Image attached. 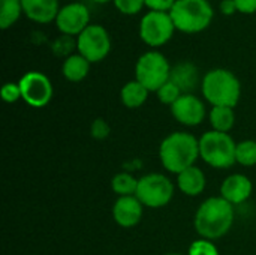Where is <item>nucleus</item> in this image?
Masks as SVG:
<instances>
[{
	"label": "nucleus",
	"instance_id": "11",
	"mask_svg": "<svg viewBox=\"0 0 256 255\" xmlns=\"http://www.w3.org/2000/svg\"><path fill=\"white\" fill-rule=\"evenodd\" d=\"M171 114L178 123L194 128L204 122L207 111L204 102L198 96L192 93H183L171 105Z\"/></svg>",
	"mask_w": 256,
	"mask_h": 255
},
{
	"label": "nucleus",
	"instance_id": "24",
	"mask_svg": "<svg viewBox=\"0 0 256 255\" xmlns=\"http://www.w3.org/2000/svg\"><path fill=\"white\" fill-rule=\"evenodd\" d=\"M156 95H158V98H159V101H160L162 104L171 107L183 93H182V90L170 80L168 83H165V84L156 92Z\"/></svg>",
	"mask_w": 256,
	"mask_h": 255
},
{
	"label": "nucleus",
	"instance_id": "22",
	"mask_svg": "<svg viewBox=\"0 0 256 255\" xmlns=\"http://www.w3.org/2000/svg\"><path fill=\"white\" fill-rule=\"evenodd\" d=\"M21 12V0H0V27L8 29L12 24H15Z\"/></svg>",
	"mask_w": 256,
	"mask_h": 255
},
{
	"label": "nucleus",
	"instance_id": "28",
	"mask_svg": "<svg viewBox=\"0 0 256 255\" xmlns=\"http://www.w3.org/2000/svg\"><path fill=\"white\" fill-rule=\"evenodd\" d=\"M90 134L96 140H104V138H106L110 135V126H108V123L104 119H96L92 123Z\"/></svg>",
	"mask_w": 256,
	"mask_h": 255
},
{
	"label": "nucleus",
	"instance_id": "1",
	"mask_svg": "<svg viewBox=\"0 0 256 255\" xmlns=\"http://www.w3.org/2000/svg\"><path fill=\"white\" fill-rule=\"evenodd\" d=\"M236 219L231 203L219 197H210L201 203L195 213L194 225L196 233L207 240H218L228 234Z\"/></svg>",
	"mask_w": 256,
	"mask_h": 255
},
{
	"label": "nucleus",
	"instance_id": "15",
	"mask_svg": "<svg viewBox=\"0 0 256 255\" xmlns=\"http://www.w3.org/2000/svg\"><path fill=\"white\" fill-rule=\"evenodd\" d=\"M21 5L28 20L40 24L56 21L60 11L58 0H21Z\"/></svg>",
	"mask_w": 256,
	"mask_h": 255
},
{
	"label": "nucleus",
	"instance_id": "21",
	"mask_svg": "<svg viewBox=\"0 0 256 255\" xmlns=\"http://www.w3.org/2000/svg\"><path fill=\"white\" fill-rule=\"evenodd\" d=\"M138 188V179L134 177L130 173H117L111 180V189L117 197H128L135 195Z\"/></svg>",
	"mask_w": 256,
	"mask_h": 255
},
{
	"label": "nucleus",
	"instance_id": "25",
	"mask_svg": "<svg viewBox=\"0 0 256 255\" xmlns=\"http://www.w3.org/2000/svg\"><path fill=\"white\" fill-rule=\"evenodd\" d=\"M188 255H219V249L213 243V240H207L201 237L190 243Z\"/></svg>",
	"mask_w": 256,
	"mask_h": 255
},
{
	"label": "nucleus",
	"instance_id": "16",
	"mask_svg": "<svg viewBox=\"0 0 256 255\" xmlns=\"http://www.w3.org/2000/svg\"><path fill=\"white\" fill-rule=\"evenodd\" d=\"M207 186V179L204 171L194 165L180 174H177V188L180 189L182 194L188 197H198L204 192Z\"/></svg>",
	"mask_w": 256,
	"mask_h": 255
},
{
	"label": "nucleus",
	"instance_id": "17",
	"mask_svg": "<svg viewBox=\"0 0 256 255\" xmlns=\"http://www.w3.org/2000/svg\"><path fill=\"white\" fill-rule=\"evenodd\" d=\"M170 80L182 90V93H190L198 84V69L192 63H180L171 69Z\"/></svg>",
	"mask_w": 256,
	"mask_h": 255
},
{
	"label": "nucleus",
	"instance_id": "29",
	"mask_svg": "<svg viewBox=\"0 0 256 255\" xmlns=\"http://www.w3.org/2000/svg\"><path fill=\"white\" fill-rule=\"evenodd\" d=\"M177 0H144L146 6L150 11H158V12H170Z\"/></svg>",
	"mask_w": 256,
	"mask_h": 255
},
{
	"label": "nucleus",
	"instance_id": "31",
	"mask_svg": "<svg viewBox=\"0 0 256 255\" xmlns=\"http://www.w3.org/2000/svg\"><path fill=\"white\" fill-rule=\"evenodd\" d=\"M220 11L226 15H231L232 12L237 11V6H236V2L234 0H224L220 3Z\"/></svg>",
	"mask_w": 256,
	"mask_h": 255
},
{
	"label": "nucleus",
	"instance_id": "3",
	"mask_svg": "<svg viewBox=\"0 0 256 255\" xmlns=\"http://www.w3.org/2000/svg\"><path fill=\"white\" fill-rule=\"evenodd\" d=\"M201 90L212 107L236 108L242 96L240 80L236 74L224 68L208 71L201 81Z\"/></svg>",
	"mask_w": 256,
	"mask_h": 255
},
{
	"label": "nucleus",
	"instance_id": "12",
	"mask_svg": "<svg viewBox=\"0 0 256 255\" xmlns=\"http://www.w3.org/2000/svg\"><path fill=\"white\" fill-rule=\"evenodd\" d=\"M90 12L82 3H69L63 8H60L57 18H56V26L57 29L68 35H80L84 29H87L90 24Z\"/></svg>",
	"mask_w": 256,
	"mask_h": 255
},
{
	"label": "nucleus",
	"instance_id": "26",
	"mask_svg": "<svg viewBox=\"0 0 256 255\" xmlns=\"http://www.w3.org/2000/svg\"><path fill=\"white\" fill-rule=\"evenodd\" d=\"M112 2H114L116 8L126 15L138 14L142 9V6L146 5L144 0H112Z\"/></svg>",
	"mask_w": 256,
	"mask_h": 255
},
{
	"label": "nucleus",
	"instance_id": "32",
	"mask_svg": "<svg viewBox=\"0 0 256 255\" xmlns=\"http://www.w3.org/2000/svg\"><path fill=\"white\" fill-rule=\"evenodd\" d=\"M93 2H96V3H108V2H111V0H93Z\"/></svg>",
	"mask_w": 256,
	"mask_h": 255
},
{
	"label": "nucleus",
	"instance_id": "20",
	"mask_svg": "<svg viewBox=\"0 0 256 255\" xmlns=\"http://www.w3.org/2000/svg\"><path fill=\"white\" fill-rule=\"evenodd\" d=\"M210 126L213 131L228 134L236 123V113L234 108L230 107H212L208 114Z\"/></svg>",
	"mask_w": 256,
	"mask_h": 255
},
{
	"label": "nucleus",
	"instance_id": "14",
	"mask_svg": "<svg viewBox=\"0 0 256 255\" xmlns=\"http://www.w3.org/2000/svg\"><path fill=\"white\" fill-rule=\"evenodd\" d=\"M254 185L246 174L234 173L228 176L220 185V197L232 206L243 204L252 195Z\"/></svg>",
	"mask_w": 256,
	"mask_h": 255
},
{
	"label": "nucleus",
	"instance_id": "19",
	"mask_svg": "<svg viewBox=\"0 0 256 255\" xmlns=\"http://www.w3.org/2000/svg\"><path fill=\"white\" fill-rule=\"evenodd\" d=\"M148 90L136 80H132V81H128L122 90H120V99H122V104L126 107V108H130V110H135V108H140L141 105L146 104L147 98H148Z\"/></svg>",
	"mask_w": 256,
	"mask_h": 255
},
{
	"label": "nucleus",
	"instance_id": "2",
	"mask_svg": "<svg viewBox=\"0 0 256 255\" xmlns=\"http://www.w3.org/2000/svg\"><path fill=\"white\" fill-rule=\"evenodd\" d=\"M198 158L200 138L186 131H176L166 135L159 146L160 164L172 174H180L182 171L194 167Z\"/></svg>",
	"mask_w": 256,
	"mask_h": 255
},
{
	"label": "nucleus",
	"instance_id": "6",
	"mask_svg": "<svg viewBox=\"0 0 256 255\" xmlns=\"http://www.w3.org/2000/svg\"><path fill=\"white\" fill-rule=\"evenodd\" d=\"M176 192L171 179L162 173H148L138 179L136 198L148 209H162L170 204Z\"/></svg>",
	"mask_w": 256,
	"mask_h": 255
},
{
	"label": "nucleus",
	"instance_id": "5",
	"mask_svg": "<svg viewBox=\"0 0 256 255\" xmlns=\"http://www.w3.org/2000/svg\"><path fill=\"white\" fill-rule=\"evenodd\" d=\"M170 15L180 32L198 33L210 26L214 11L207 0H177Z\"/></svg>",
	"mask_w": 256,
	"mask_h": 255
},
{
	"label": "nucleus",
	"instance_id": "8",
	"mask_svg": "<svg viewBox=\"0 0 256 255\" xmlns=\"http://www.w3.org/2000/svg\"><path fill=\"white\" fill-rule=\"evenodd\" d=\"M176 26L170 12H147L140 23V38L150 47H162L174 35Z\"/></svg>",
	"mask_w": 256,
	"mask_h": 255
},
{
	"label": "nucleus",
	"instance_id": "7",
	"mask_svg": "<svg viewBox=\"0 0 256 255\" xmlns=\"http://www.w3.org/2000/svg\"><path fill=\"white\" fill-rule=\"evenodd\" d=\"M171 66L166 57L159 51H147L140 56L135 65V80L140 81L148 92H158L170 81Z\"/></svg>",
	"mask_w": 256,
	"mask_h": 255
},
{
	"label": "nucleus",
	"instance_id": "27",
	"mask_svg": "<svg viewBox=\"0 0 256 255\" xmlns=\"http://www.w3.org/2000/svg\"><path fill=\"white\" fill-rule=\"evenodd\" d=\"M2 99L8 104H15L21 98V89L18 83H6L2 87Z\"/></svg>",
	"mask_w": 256,
	"mask_h": 255
},
{
	"label": "nucleus",
	"instance_id": "4",
	"mask_svg": "<svg viewBox=\"0 0 256 255\" xmlns=\"http://www.w3.org/2000/svg\"><path fill=\"white\" fill-rule=\"evenodd\" d=\"M237 143L230 134L207 131L200 138V158L210 167L225 170L237 164Z\"/></svg>",
	"mask_w": 256,
	"mask_h": 255
},
{
	"label": "nucleus",
	"instance_id": "30",
	"mask_svg": "<svg viewBox=\"0 0 256 255\" xmlns=\"http://www.w3.org/2000/svg\"><path fill=\"white\" fill-rule=\"evenodd\" d=\"M237 11L243 14H254L256 12V0H234Z\"/></svg>",
	"mask_w": 256,
	"mask_h": 255
},
{
	"label": "nucleus",
	"instance_id": "18",
	"mask_svg": "<svg viewBox=\"0 0 256 255\" xmlns=\"http://www.w3.org/2000/svg\"><path fill=\"white\" fill-rule=\"evenodd\" d=\"M88 71H90V62L86 57H82L80 53L68 56L62 66L63 77L70 83L82 81L88 75Z\"/></svg>",
	"mask_w": 256,
	"mask_h": 255
},
{
	"label": "nucleus",
	"instance_id": "33",
	"mask_svg": "<svg viewBox=\"0 0 256 255\" xmlns=\"http://www.w3.org/2000/svg\"><path fill=\"white\" fill-rule=\"evenodd\" d=\"M166 255H182V254H176V252H171V254H166Z\"/></svg>",
	"mask_w": 256,
	"mask_h": 255
},
{
	"label": "nucleus",
	"instance_id": "23",
	"mask_svg": "<svg viewBox=\"0 0 256 255\" xmlns=\"http://www.w3.org/2000/svg\"><path fill=\"white\" fill-rule=\"evenodd\" d=\"M237 164L243 167H254L256 165V141L255 140H243L237 143L236 152Z\"/></svg>",
	"mask_w": 256,
	"mask_h": 255
},
{
	"label": "nucleus",
	"instance_id": "10",
	"mask_svg": "<svg viewBox=\"0 0 256 255\" xmlns=\"http://www.w3.org/2000/svg\"><path fill=\"white\" fill-rule=\"evenodd\" d=\"M18 84L21 89L22 101L33 108L45 107L52 98V84L50 78L42 72H27L21 77Z\"/></svg>",
	"mask_w": 256,
	"mask_h": 255
},
{
	"label": "nucleus",
	"instance_id": "13",
	"mask_svg": "<svg viewBox=\"0 0 256 255\" xmlns=\"http://www.w3.org/2000/svg\"><path fill=\"white\" fill-rule=\"evenodd\" d=\"M144 213L142 203L136 195L118 197L112 206V218L116 224L122 228H132L140 224Z\"/></svg>",
	"mask_w": 256,
	"mask_h": 255
},
{
	"label": "nucleus",
	"instance_id": "9",
	"mask_svg": "<svg viewBox=\"0 0 256 255\" xmlns=\"http://www.w3.org/2000/svg\"><path fill=\"white\" fill-rule=\"evenodd\" d=\"M76 48L78 53L90 63H98L110 54L111 38L105 27L99 24H90L78 35Z\"/></svg>",
	"mask_w": 256,
	"mask_h": 255
}]
</instances>
